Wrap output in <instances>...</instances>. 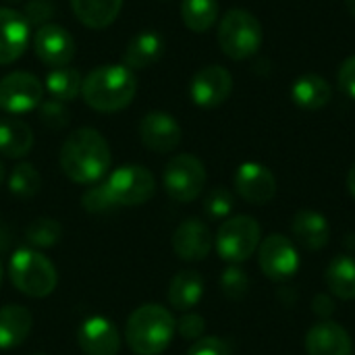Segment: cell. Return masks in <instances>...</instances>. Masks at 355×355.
<instances>
[{"mask_svg":"<svg viewBox=\"0 0 355 355\" xmlns=\"http://www.w3.org/2000/svg\"><path fill=\"white\" fill-rule=\"evenodd\" d=\"M220 289L223 293L233 300V302H239L248 295L250 291V277L245 275L243 268L239 266H229L223 275H220Z\"/></svg>","mask_w":355,"mask_h":355,"instance_id":"4dcf8cb0","label":"cell"},{"mask_svg":"<svg viewBox=\"0 0 355 355\" xmlns=\"http://www.w3.org/2000/svg\"><path fill=\"white\" fill-rule=\"evenodd\" d=\"M2 181H4V166H2V162H0V185H2Z\"/></svg>","mask_w":355,"mask_h":355,"instance_id":"7bdbcfd3","label":"cell"},{"mask_svg":"<svg viewBox=\"0 0 355 355\" xmlns=\"http://www.w3.org/2000/svg\"><path fill=\"white\" fill-rule=\"evenodd\" d=\"M204 295V279L196 270H181L168 285V304L175 310H191Z\"/></svg>","mask_w":355,"mask_h":355,"instance_id":"d4e9b609","label":"cell"},{"mask_svg":"<svg viewBox=\"0 0 355 355\" xmlns=\"http://www.w3.org/2000/svg\"><path fill=\"white\" fill-rule=\"evenodd\" d=\"M6 4H15V2H21V0H4Z\"/></svg>","mask_w":355,"mask_h":355,"instance_id":"ee69618b","label":"cell"},{"mask_svg":"<svg viewBox=\"0 0 355 355\" xmlns=\"http://www.w3.org/2000/svg\"><path fill=\"white\" fill-rule=\"evenodd\" d=\"M81 206L83 210H87L89 214H106L110 210L116 208L110 191H108V185L106 181L104 183H98L94 187H89L83 196H81Z\"/></svg>","mask_w":355,"mask_h":355,"instance_id":"1f68e13d","label":"cell"},{"mask_svg":"<svg viewBox=\"0 0 355 355\" xmlns=\"http://www.w3.org/2000/svg\"><path fill=\"white\" fill-rule=\"evenodd\" d=\"M77 343L85 355H116L121 349V335L108 318L92 316L81 322Z\"/></svg>","mask_w":355,"mask_h":355,"instance_id":"9a60e30c","label":"cell"},{"mask_svg":"<svg viewBox=\"0 0 355 355\" xmlns=\"http://www.w3.org/2000/svg\"><path fill=\"white\" fill-rule=\"evenodd\" d=\"M293 237L310 252H318L329 243L331 227L329 220L316 210H300L291 220Z\"/></svg>","mask_w":355,"mask_h":355,"instance_id":"d6986e66","label":"cell"},{"mask_svg":"<svg viewBox=\"0 0 355 355\" xmlns=\"http://www.w3.org/2000/svg\"><path fill=\"white\" fill-rule=\"evenodd\" d=\"M162 52H164L162 35L156 31H141L129 40L125 54H123V64L131 71L146 69V67H152L156 60H160Z\"/></svg>","mask_w":355,"mask_h":355,"instance_id":"ffe728a7","label":"cell"},{"mask_svg":"<svg viewBox=\"0 0 355 355\" xmlns=\"http://www.w3.org/2000/svg\"><path fill=\"white\" fill-rule=\"evenodd\" d=\"M345 4H347V8H349V12L355 17V0H345Z\"/></svg>","mask_w":355,"mask_h":355,"instance_id":"b9f144b4","label":"cell"},{"mask_svg":"<svg viewBox=\"0 0 355 355\" xmlns=\"http://www.w3.org/2000/svg\"><path fill=\"white\" fill-rule=\"evenodd\" d=\"M12 285L27 297H46L56 289L58 275L54 264L40 252L17 250L8 264Z\"/></svg>","mask_w":355,"mask_h":355,"instance_id":"5b68a950","label":"cell"},{"mask_svg":"<svg viewBox=\"0 0 355 355\" xmlns=\"http://www.w3.org/2000/svg\"><path fill=\"white\" fill-rule=\"evenodd\" d=\"M81 85H83V79L79 71L67 64V67H54L48 71L44 89H48V94L58 102H71L81 94Z\"/></svg>","mask_w":355,"mask_h":355,"instance_id":"4316f807","label":"cell"},{"mask_svg":"<svg viewBox=\"0 0 355 355\" xmlns=\"http://www.w3.org/2000/svg\"><path fill=\"white\" fill-rule=\"evenodd\" d=\"M35 355H46V354H35Z\"/></svg>","mask_w":355,"mask_h":355,"instance_id":"bcb514c9","label":"cell"},{"mask_svg":"<svg viewBox=\"0 0 355 355\" xmlns=\"http://www.w3.org/2000/svg\"><path fill=\"white\" fill-rule=\"evenodd\" d=\"M123 0H71V8L79 23L89 29H104L114 23Z\"/></svg>","mask_w":355,"mask_h":355,"instance_id":"cb8c5ba5","label":"cell"},{"mask_svg":"<svg viewBox=\"0 0 355 355\" xmlns=\"http://www.w3.org/2000/svg\"><path fill=\"white\" fill-rule=\"evenodd\" d=\"M137 92V79L125 64H102L87 73L81 85L83 100L98 112L127 108Z\"/></svg>","mask_w":355,"mask_h":355,"instance_id":"7a4b0ae2","label":"cell"},{"mask_svg":"<svg viewBox=\"0 0 355 355\" xmlns=\"http://www.w3.org/2000/svg\"><path fill=\"white\" fill-rule=\"evenodd\" d=\"M31 324L33 318L27 308L21 306L0 308V349L19 347L27 339Z\"/></svg>","mask_w":355,"mask_h":355,"instance_id":"603a6c76","label":"cell"},{"mask_svg":"<svg viewBox=\"0 0 355 355\" xmlns=\"http://www.w3.org/2000/svg\"><path fill=\"white\" fill-rule=\"evenodd\" d=\"M235 198L227 187H214L206 200H204V210L210 218H225L233 212Z\"/></svg>","mask_w":355,"mask_h":355,"instance_id":"d6a6232c","label":"cell"},{"mask_svg":"<svg viewBox=\"0 0 355 355\" xmlns=\"http://www.w3.org/2000/svg\"><path fill=\"white\" fill-rule=\"evenodd\" d=\"M108 191L116 206H141L156 191L154 175L139 164H125L106 179Z\"/></svg>","mask_w":355,"mask_h":355,"instance_id":"ba28073f","label":"cell"},{"mask_svg":"<svg viewBox=\"0 0 355 355\" xmlns=\"http://www.w3.org/2000/svg\"><path fill=\"white\" fill-rule=\"evenodd\" d=\"M337 79H339V87L355 100V54L345 58L339 73H337Z\"/></svg>","mask_w":355,"mask_h":355,"instance_id":"74e56055","label":"cell"},{"mask_svg":"<svg viewBox=\"0 0 355 355\" xmlns=\"http://www.w3.org/2000/svg\"><path fill=\"white\" fill-rule=\"evenodd\" d=\"M173 250L181 260L200 262L212 250V233L200 218H187L173 233Z\"/></svg>","mask_w":355,"mask_h":355,"instance_id":"e0dca14e","label":"cell"},{"mask_svg":"<svg viewBox=\"0 0 355 355\" xmlns=\"http://www.w3.org/2000/svg\"><path fill=\"white\" fill-rule=\"evenodd\" d=\"M258 262L262 272L272 281H287L300 268V256L293 241L281 233L268 235L260 241Z\"/></svg>","mask_w":355,"mask_h":355,"instance_id":"30bf717a","label":"cell"},{"mask_svg":"<svg viewBox=\"0 0 355 355\" xmlns=\"http://www.w3.org/2000/svg\"><path fill=\"white\" fill-rule=\"evenodd\" d=\"M37 108H40V121L48 129L60 131V129H64L69 125V110H67L64 102H58V100L50 98V100H44Z\"/></svg>","mask_w":355,"mask_h":355,"instance_id":"836d02e7","label":"cell"},{"mask_svg":"<svg viewBox=\"0 0 355 355\" xmlns=\"http://www.w3.org/2000/svg\"><path fill=\"white\" fill-rule=\"evenodd\" d=\"M29 44V23L23 12L0 6V64H10L23 56Z\"/></svg>","mask_w":355,"mask_h":355,"instance_id":"2e32d148","label":"cell"},{"mask_svg":"<svg viewBox=\"0 0 355 355\" xmlns=\"http://www.w3.org/2000/svg\"><path fill=\"white\" fill-rule=\"evenodd\" d=\"M177 322L173 314L158 306H139L127 320L125 339L131 352L137 355H160L173 341Z\"/></svg>","mask_w":355,"mask_h":355,"instance_id":"3957f363","label":"cell"},{"mask_svg":"<svg viewBox=\"0 0 355 355\" xmlns=\"http://www.w3.org/2000/svg\"><path fill=\"white\" fill-rule=\"evenodd\" d=\"M235 189L245 202L262 206L277 196V179L268 166L260 162H243L235 173Z\"/></svg>","mask_w":355,"mask_h":355,"instance_id":"5bb4252c","label":"cell"},{"mask_svg":"<svg viewBox=\"0 0 355 355\" xmlns=\"http://www.w3.org/2000/svg\"><path fill=\"white\" fill-rule=\"evenodd\" d=\"M347 189H349V193L355 198V162L352 164L349 173H347Z\"/></svg>","mask_w":355,"mask_h":355,"instance_id":"ab89813d","label":"cell"},{"mask_svg":"<svg viewBox=\"0 0 355 355\" xmlns=\"http://www.w3.org/2000/svg\"><path fill=\"white\" fill-rule=\"evenodd\" d=\"M33 50L37 58L50 69L67 67L75 56V40L64 27L48 23L37 27L33 33Z\"/></svg>","mask_w":355,"mask_h":355,"instance_id":"7c38bea8","label":"cell"},{"mask_svg":"<svg viewBox=\"0 0 355 355\" xmlns=\"http://www.w3.org/2000/svg\"><path fill=\"white\" fill-rule=\"evenodd\" d=\"M206 331V322L200 314H185L179 322H177V333L187 339V341H198L204 337Z\"/></svg>","mask_w":355,"mask_h":355,"instance_id":"8d00e7d4","label":"cell"},{"mask_svg":"<svg viewBox=\"0 0 355 355\" xmlns=\"http://www.w3.org/2000/svg\"><path fill=\"white\" fill-rule=\"evenodd\" d=\"M324 283L335 297L343 302L355 300V258L337 256L331 260L324 272Z\"/></svg>","mask_w":355,"mask_h":355,"instance_id":"484cf974","label":"cell"},{"mask_svg":"<svg viewBox=\"0 0 355 355\" xmlns=\"http://www.w3.org/2000/svg\"><path fill=\"white\" fill-rule=\"evenodd\" d=\"M231 92H233V77L229 69L220 64H208L200 69L189 83V96L193 104L200 108H216L225 104Z\"/></svg>","mask_w":355,"mask_h":355,"instance_id":"8fae6325","label":"cell"},{"mask_svg":"<svg viewBox=\"0 0 355 355\" xmlns=\"http://www.w3.org/2000/svg\"><path fill=\"white\" fill-rule=\"evenodd\" d=\"M187 355H231V347L220 337H202L193 341Z\"/></svg>","mask_w":355,"mask_h":355,"instance_id":"d590c367","label":"cell"},{"mask_svg":"<svg viewBox=\"0 0 355 355\" xmlns=\"http://www.w3.org/2000/svg\"><path fill=\"white\" fill-rule=\"evenodd\" d=\"M56 15V4L52 0H27L25 8H23V17L25 21L35 27L48 25V21Z\"/></svg>","mask_w":355,"mask_h":355,"instance_id":"e575fe53","label":"cell"},{"mask_svg":"<svg viewBox=\"0 0 355 355\" xmlns=\"http://www.w3.org/2000/svg\"><path fill=\"white\" fill-rule=\"evenodd\" d=\"M260 225L254 216L241 214L225 220L216 233V250L223 260L241 264L260 248Z\"/></svg>","mask_w":355,"mask_h":355,"instance_id":"8992f818","label":"cell"},{"mask_svg":"<svg viewBox=\"0 0 355 355\" xmlns=\"http://www.w3.org/2000/svg\"><path fill=\"white\" fill-rule=\"evenodd\" d=\"M0 283H2V262H0Z\"/></svg>","mask_w":355,"mask_h":355,"instance_id":"f6af8a7d","label":"cell"},{"mask_svg":"<svg viewBox=\"0 0 355 355\" xmlns=\"http://www.w3.org/2000/svg\"><path fill=\"white\" fill-rule=\"evenodd\" d=\"M291 98L304 110H320L331 102L333 87L324 77H320L316 73H308L293 81Z\"/></svg>","mask_w":355,"mask_h":355,"instance_id":"44dd1931","label":"cell"},{"mask_svg":"<svg viewBox=\"0 0 355 355\" xmlns=\"http://www.w3.org/2000/svg\"><path fill=\"white\" fill-rule=\"evenodd\" d=\"M60 168L75 183L100 181L110 164L112 154L104 135L92 127H81L69 133L60 148Z\"/></svg>","mask_w":355,"mask_h":355,"instance_id":"6da1fadb","label":"cell"},{"mask_svg":"<svg viewBox=\"0 0 355 355\" xmlns=\"http://www.w3.org/2000/svg\"><path fill=\"white\" fill-rule=\"evenodd\" d=\"M312 310H314V314L320 316L322 320H329V318L333 316V312H335V302H333L329 295L318 293V295L314 297V302H312Z\"/></svg>","mask_w":355,"mask_h":355,"instance_id":"f35d334b","label":"cell"},{"mask_svg":"<svg viewBox=\"0 0 355 355\" xmlns=\"http://www.w3.org/2000/svg\"><path fill=\"white\" fill-rule=\"evenodd\" d=\"M181 19L187 29L204 33L218 19V0H183Z\"/></svg>","mask_w":355,"mask_h":355,"instance_id":"83f0119b","label":"cell"},{"mask_svg":"<svg viewBox=\"0 0 355 355\" xmlns=\"http://www.w3.org/2000/svg\"><path fill=\"white\" fill-rule=\"evenodd\" d=\"M306 352L308 355H354V341L341 324L322 320L308 331Z\"/></svg>","mask_w":355,"mask_h":355,"instance_id":"ac0fdd59","label":"cell"},{"mask_svg":"<svg viewBox=\"0 0 355 355\" xmlns=\"http://www.w3.org/2000/svg\"><path fill=\"white\" fill-rule=\"evenodd\" d=\"M6 245V233H4V229H2V225H0V250Z\"/></svg>","mask_w":355,"mask_h":355,"instance_id":"60d3db41","label":"cell"},{"mask_svg":"<svg viewBox=\"0 0 355 355\" xmlns=\"http://www.w3.org/2000/svg\"><path fill=\"white\" fill-rule=\"evenodd\" d=\"M44 102V83L27 71H15L0 79V110L25 114Z\"/></svg>","mask_w":355,"mask_h":355,"instance_id":"9c48e42d","label":"cell"},{"mask_svg":"<svg viewBox=\"0 0 355 355\" xmlns=\"http://www.w3.org/2000/svg\"><path fill=\"white\" fill-rule=\"evenodd\" d=\"M262 23L245 8H231L218 23V46L233 60L254 56L262 46Z\"/></svg>","mask_w":355,"mask_h":355,"instance_id":"277c9868","label":"cell"},{"mask_svg":"<svg viewBox=\"0 0 355 355\" xmlns=\"http://www.w3.org/2000/svg\"><path fill=\"white\" fill-rule=\"evenodd\" d=\"M8 189L12 196L23 198V200L37 196V191L42 189V177H40L37 168L29 162L17 164L8 177Z\"/></svg>","mask_w":355,"mask_h":355,"instance_id":"f1b7e54d","label":"cell"},{"mask_svg":"<svg viewBox=\"0 0 355 355\" xmlns=\"http://www.w3.org/2000/svg\"><path fill=\"white\" fill-rule=\"evenodd\" d=\"M60 235L62 227L54 218H37L25 231L27 241L35 248H54L60 241Z\"/></svg>","mask_w":355,"mask_h":355,"instance_id":"f546056e","label":"cell"},{"mask_svg":"<svg viewBox=\"0 0 355 355\" xmlns=\"http://www.w3.org/2000/svg\"><path fill=\"white\" fill-rule=\"evenodd\" d=\"M33 148V131L17 116L0 119V154L6 158H23Z\"/></svg>","mask_w":355,"mask_h":355,"instance_id":"7402d4cb","label":"cell"},{"mask_svg":"<svg viewBox=\"0 0 355 355\" xmlns=\"http://www.w3.org/2000/svg\"><path fill=\"white\" fill-rule=\"evenodd\" d=\"M162 183L168 198H173L175 202H193L206 187V166L193 154L173 156L164 166Z\"/></svg>","mask_w":355,"mask_h":355,"instance_id":"52a82bcc","label":"cell"},{"mask_svg":"<svg viewBox=\"0 0 355 355\" xmlns=\"http://www.w3.org/2000/svg\"><path fill=\"white\" fill-rule=\"evenodd\" d=\"M139 137L148 150L166 154V152H173L181 144L183 129L177 123V119H173L168 112L152 110L139 121Z\"/></svg>","mask_w":355,"mask_h":355,"instance_id":"4fadbf2b","label":"cell"}]
</instances>
